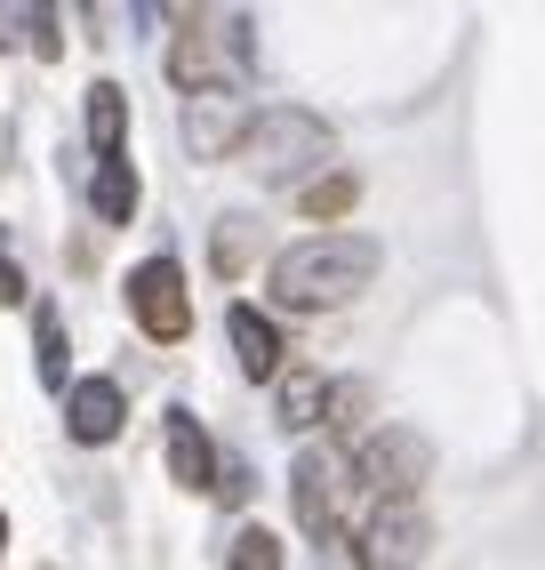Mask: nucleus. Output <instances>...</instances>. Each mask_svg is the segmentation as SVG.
<instances>
[{
	"label": "nucleus",
	"instance_id": "1",
	"mask_svg": "<svg viewBox=\"0 0 545 570\" xmlns=\"http://www.w3.org/2000/svg\"><path fill=\"white\" fill-rule=\"evenodd\" d=\"M377 265H385V249L369 234H345V225L305 234V242H289L281 257H272V306H289V314L354 306V297L377 282Z\"/></svg>",
	"mask_w": 545,
	"mask_h": 570
},
{
	"label": "nucleus",
	"instance_id": "2",
	"mask_svg": "<svg viewBox=\"0 0 545 570\" xmlns=\"http://www.w3.org/2000/svg\"><path fill=\"white\" fill-rule=\"evenodd\" d=\"M329 145H337V129L321 121V112H305V105H265V112H249V129H241V169L257 177V185H297V177H321V161H329Z\"/></svg>",
	"mask_w": 545,
	"mask_h": 570
},
{
	"label": "nucleus",
	"instance_id": "3",
	"mask_svg": "<svg viewBox=\"0 0 545 570\" xmlns=\"http://www.w3.org/2000/svg\"><path fill=\"white\" fill-rule=\"evenodd\" d=\"M345 466H354V482L369 490L377 507H417V490L434 482V442H425L417 426H385V417H377V426L354 442Z\"/></svg>",
	"mask_w": 545,
	"mask_h": 570
},
{
	"label": "nucleus",
	"instance_id": "4",
	"mask_svg": "<svg viewBox=\"0 0 545 570\" xmlns=\"http://www.w3.org/2000/svg\"><path fill=\"white\" fill-rule=\"evenodd\" d=\"M345 490H354V466H345V450L305 442V450H297V466H289V499H297V530H305L314 547L345 530Z\"/></svg>",
	"mask_w": 545,
	"mask_h": 570
},
{
	"label": "nucleus",
	"instance_id": "5",
	"mask_svg": "<svg viewBox=\"0 0 545 570\" xmlns=\"http://www.w3.org/2000/svg\"><path fill=\"white\" fill-rule=\"evenodd\" d=\"M129 322L152 337V346H177V337H192V282H185L177 257L129 265Z\"/></svg>",
	"mask_w": 545,
	"mask_h": 570
},
{
	"label": "nucleus",
	"instance_id": "6",
	"mask_svg": "<svg viewBox=\"0 0 545 570\" xmlns=\"http://www.w3.org/2000/svg\"><path fill=\"white\" fill-rule=\"evenodd\" d=\"M425 547H434V522H425V507H369V522L354 530L361 570H417Z\"/></svg>",
	"mask_w": 545,
	"mask_h": 570
},
{
	"label": "nucleus",
	"instance_id": "7",
	"mask_svg": "<svg viewBox=\"0 0 545 570\" xmlns=\"http://www.w3.org/2000/svg\"><path fill=\"white\" fill-rule=\"evenodd\" d=\"M177 129L192 145V161H232V145H241V129H249V97L241 89H185Z\"/></svg>",
	"mask_w": 545,
	"mask_h": 570
},
{
	"label": "nucleus",
	"instance_id": "8",
	"mask_svg": "<svg viewBox=\"0 0 545 570\" xmlns=\"http://www.w3.org/2000/svg\"><path fill=\"white\" fill-rule=\"evenodd\" d=\"M121 426H129L121 377H72V386H65V434L81 442V450H105Z\"/></svg>",
	"mask_w": 545,
	"mask_h": 570
},
{
	"label": "nucleus",
	"instance_id": "9",
	"mask_svg": "<svg viewBox=\"0 0 545 570\" xmlns=\"http://www.w3.org/2000/svg\"><path fill=\"white\" fill-rule=\"evenodd\" d=\"M225 337H232V362H241V377H257V386H272V377H281L289 346H281V330H272V314L232 306V314H225Z\"/></svg>",
	"mask_w": 545,
	"mask_h": 570
},
{
	"label": "nucleus",
	"instance_id": "10",
	"mask_svg": "<svg viewBox=\"0 0 545 570\" xmlns=\"http://www.w3.org/2000/svg\"><path fill=\"white\" fill-rule=\"evenodd\" d=\"M169 474L185 490H209L217 482V442L201 434V417H192V410H169Z\"/></svg>",
	"mask_w": 545,
	"mask_h": 570
},
{
	"label": "nucleus",
	"instance_id": "11",
	"mask_svg": "<svg viewBox=\"0 0 545 570\" xmlns=\"http://www.w3.org/2000/svg\"><path fill=\"white\" fill-rule=\"evenodd\" d=\"M321 394H329V377H321L314 362H281V377H272V410H281L289 434L321 426Z\"/></svg>",
	"mask_w": 545,
	"mask_h": 570
},
{
	"label": "nucleus",
	"instance_id": "12",
	"mask_svg": "<svg viewBox=\"0 0 545 570\" xmlns=\"http://www.w3.org/2000/svg\"><path fill=\"white\" fill-rule=\"evenodd\" d=\"M89 154L97 161H121L129 154V89L121 81H97L89 89Z\"/></svg>",
	"mask_w": 545,
	"mask_h": 570
},
{
	"label": "nucleus",
	"instance_id": "13",
	"mask_svg": "<svg viewBox=\"0 0 545 570\" xmlns=\"http://www.w3.org/2000/svg\"><path fill=\"white\" fill-rule=\"evenodd\" d=\"M137 202H145V185H137L129 154L89 169V209H97V225H129V217H137Z\"/></svg>",
	"mask_w": 545,
	"mask_h": 570
},
{
	"label": "nucleus",
	"instance_id": "14",
	"mask_svg": "<svg viewBox=\"0 0 545 570\" xmlns=\"http://www.w3.org/2000/svg\"><path fill=\"white\" fill-rule=\"evenodd\" d=\"M354 202H361V177H354V169H329V177H305V185H297V209L314 217L321 234H329V225L354 209Z\"/></svg>",
	"mask_w": 545,
	"mask_h": 570
},
{
	"label": "nucleus",
	"instance_id": "15",
	"mask_svg": "<svg viewBox=\"0 0 545 570\" xmlns=\"http://www.w3.org/2000/svg\"><path fill=\"white\" fill-rule=\"evenodd\" d=\"M369 410H377L369 377H329V394H321V426L329 434H369Z\"/></svg>",
	"mask_w": 545,
	"mask_h": 570
},
{
	"label": "nucleus",
	"instance_id": "16",
	"mask_svg": "<svg viewBox=\"0 0 545 570\" xmlns=\"http://www.w3.org/2000/svg\"><path fill=\"white\" fill-rule=\"evenodd\" d=\"M32 354H41V386L65 394V314L57 306H32Z\"/></svg>",
	"mask_w": 545,
	"mask_h": 570
},
{
	"label": "nucleus",
	"instance_id": "17",
	"mask_svg": "<svg viewBox=\"0 0 545 570\" xmlns=\"http://www.w3.org/2000/svg\"><path fill=\"white\" fill-rule=\"evenodd\" d=\"M225 570H281V539H272L265 522H241L225 539Z\"/></svg>",
	"mask_w": 545,
	"mask_h": 570
},
{
	"label": "nucleus",
	"instance_id": "18",
	"mask_svg": "<svg viewBox=\"0 0 545 570\" xmlns=\"http://www.w3.org/2000/svg\"><path fill=\"white\" fill-rule=\"evenodd\" d=\"M217 274H249V217L232 209V217H217Z\"/></svg>",
	"mask_w": 545,
	"mask_h": 570
},
{
	"label": "nucleus",
	"instance_id": "19",
	"mask_svg": "<svg viewBox=\"0 0 545 570\" xmlns=\"http://www.w3.org/2000/svg\"><path fill=\"white\" fill-rule=\"evenodd\" d=\"M24 297H32V282H24V265H17L9 234H0V306H24Z\"/></svg>",
	"mask_w": 545,
	"mask_h": 570
},
{
	"label": "nucleus",
	"instance_id": "20",
	"mask_svg": "<svg viewBox=\"0 0 545 570\" xmlns=\"http://www.w3.org/2000/svg\"><path fill=\"white\" fill-rule=\"evenodd\" d=\"M24 24H32V49H41V57H65V41H57V9H32Z\"/></svg>",
	"mask_w": 545,
	"mask_h": 570
},
{
	"label": "nucleus",
	"instance_id": "21",
	"mask_svg": "<svg viewBox=\"0 0 545 570\" xmlns=\"http://www.w3.org/2000/svg\"><path fill=\"white\" fill-rule=\"evenodd\" d=\"M321 570H361V554H354L345 530H337V539H321Z\"/></svg>",
	"mask_w": 545,
	"mask_h": 570
},
{
	"label": "nucleus",
	"instance_id": "22",
	"mask_svg": "<svg viewBox=\"0 0 545 570\" xmlns=\"http://www.w3.org/2000/svg\"><path fill=\"white\" fill-rule=\"evenodd\" d=\"M0 554H9V514H0Z\"/></svg>",
	"mask_w": 545,
	"mask_h": 570
},
{
	"label": "nucleus",
	"instance_id": "23",
	"mask_svg": "<svg viewBox=\"0 0 545 570\" xmlns=\"http://www.w3.org/2000/svg\"><path fill=\"white\" fill-rule=\"evenodd\" d=\"M9 24H17V17H0V49H9Z\"/></svg>",
	"mask_w": 545,
	"mask_h": 570
}]
</instances>
